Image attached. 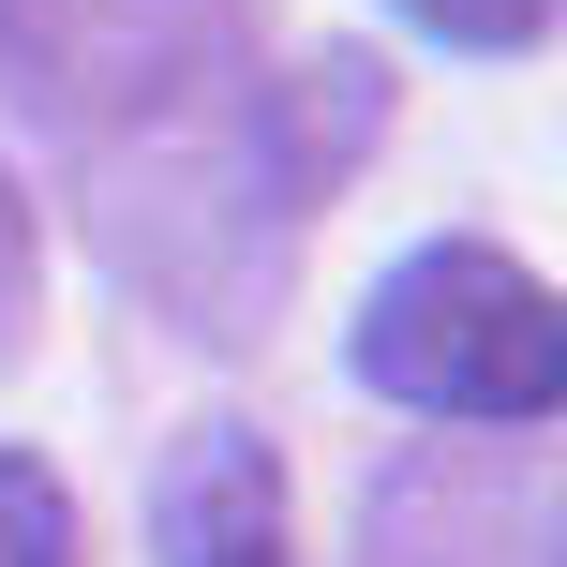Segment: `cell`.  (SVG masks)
I'll use <instances>...</instances> for the list:
<instances>
[{
    "label": "cell",
    "instance_id": "cell-1",
    "mask_svg": "<svg viewBox=\"0 0 567 567\" xmlns=\"http://www.w3.org/2000/svg\"><path fill=\"white\" fill-rule=\"evenodd\" d=\"M359 373L419 419H463V433L567 419V299L493 239H419L359 299Z\"/></svg>",
    "mask_w": 567,
    "mask_h": 567
},
{
    "label": "cell",
    "instance_id": "cell-2",
    "mask_svg": "<svg viewBox=\"0 0 567 567\" xmlns=\"http://www.w3.org/2000/svg\"><path fill=\"white\" fill-rule=\"evenodd\" d=\"M0 45L60 120H135L239 60V0H0Z\"/></svg>",
    "mask_w": 567,
    "mask_h": 567
},
{
    "label": "cell",
    "instance_id": "cell-3",
    "mask_svg": "<svg viewBox=\"0 0 567 567\" xmlns=\"http://www.w3.org/2000/svg\"><path fill=\"white\" fill-rule=\"evenodd\" d=\"M150 538H165V567H299L284 553V463L255 433H179L150 478Z\"/></svg>",
    "mask_w": 567,
    "mask_h": 567
},
{
    "label": "cell",
    "instance_id": "cell-4",
    "mask_svg": "<svg viewBox=\"0 0 567 567\" xmlns=\"http://www.w3.org/2000/svg\"><path fill=\"white\" fill-rule=\"evenodd\" d=\"M0 567H75V493L30 449H0Z\"/></svg>",
    "mask_w": 567,
    "mask_h": 567
},
{
    "label": "cell",
    "instance_id": "cell-5",
    "mask_svg": "<svg viewBox=\"0 0 567 567\" xmlns=\"http://www.w3.org/2000/svg\"><path fill=\"white\" fill-rule=\"evenodd\" d=\"M389 16H403V30H433V45H478V60H508V45H538L567 0H389Z\"/></svg>",
    "mask_w": 567,
    "mask_h": 567
},
{
    "label": "cell",
    "instance_id": "cell-6",
    "mask_svg": "<svg viewBox=\"0 0 567 567\" xmlns=\"http://www.w3.org/2000/svg\"><path fill=\"white\" fill-rule=\"evenodd\" d=\"M0 343H30V209L0 179Z\"/></svg>",
    "mask_w": 567,
    "mask_h": 567
}]
</instances>
